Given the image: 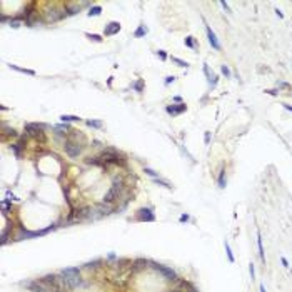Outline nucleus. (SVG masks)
<instances>
[{
	"mask_svg": "<svg viewBox=\"0 0 292 292\" xmlns=\"http://www.w3.org/2000/svg\"><path fill=\"white\" fill-rule=\"evenodd\" d=\"M220 72H222V74L225 75V77H230V70H229V67H227V65H222V67H220Z\"/></svg>",
	"mask_w": 292,
	"mask_h": 292,
	"instance_id": "c756f323",
	"label": "nucleus"
},
{
	"mask_svg": "<svg viewBox=\"0 0 292 292\" xmlns=\"http://www.w3.org/2000/svg\"><path fill=\"white\" fill-rule=\"evenodd\" d=\"M174 80H175V77H174V75H169L167 79H165V85H169L170 82H174Z\"/></svg>",
	"mask_w": 292,
	"mask_h": 292,
	"instance_id": "473e14b6",
	"label": "nucleus"
},
{
	"mask_svg": "<svg viewBox=\"0 0 292 292\" xmlns=\"http://www.w3.org/2000/svg\"><path fill=\"white\" fill-rule=\"evenodd\" d=\"M65 15L64 10H58V8H52V10L47 12V22H57L60 20L62 17Z\"/></svg>",
	"mask_w": 292,
	"mask_h": 292,
	"instance_id": "0eeeda50",
	"label": "nucleus"
},
{
	"mask_svg": "<svg viewBox=\"0 0 292 292\" xmlns=\"http://www.w3.org/2000/svg\"><path fill=\"white\" fill-rule=\"evenodd\" d=\"M134 89L137 90V92H142V89H144V84H142V80H139L137 84L134 85Z\"/></svg>",
	"mask_w": 292,
	"mask_h": 292,
	"instance_id": "7c9ffc66",
	"label": "nucleus"
},
{
	"mask_svg": "<svg viewBox=\"0 0 292 292\" xmlns=\"http://www.w3.org/2000/svg\"><path fill=\"white\" fill-rule=\"evenodd\" d=\"M189 219H191V217H189V215H186V214H184V215H181V222H187Z\"/></svg>",
	"mask_w": 292,
	"mask_h": 292,
	"instance_id": "e433bc0d",
	"label": "nucleus"
},
{
	"mask_svg": "<svg viewBox=\"0 0 292 292\" xmlns=\"http://www.w3.org/2000/svg\"><path fill=\"white\" fill-rule=\"evenodd\" d=\"M85 37L90 38V40H94V42H102V37L97 35V33H85Z\"/></svg>",
	"mask_w": 292,
	"mask_h": 292,
	"instance_id": "b1692460",
	"label": "nucleus"
},
{
	"mask_svg": "<svg viewBox=\"0 0 292 292\" xmlns=\"http://www.w3.org/2000/svg\"><path fill=\"white\" fill-rule=\"evenodd\" d=\"M157 55L162 58V60H165V58H167V53H165L164 50H157Z\"/></svg>",
	"mask_w": 292,
	"mask_h": 292,
	"instance_id": "2f4dec72",
	"label": "nucleus"
},
{
	"mask_svg": "<svg viewBox=\"0 0 292 292\" xmlns=\"http://www.w3.org/2000/svg\"><path fill=\"white\" fill-rule=\"evenodd\" d=\"M97 264H100V260H94V262H89V264H87V267H95Z\"/></svg>",
	"mask_w": 292,
	"mask_h": 292,
	"instance_id": "f704fd0d",
	"label": "nucleus"
},
{
	"mask_svg": "<svg viewBox=\"0 0 292 292\" xmlns=\"http://www.w3.org/2000/svg\"><path fill=\"white\" fill-rule=\"evenodd\" d=\"M210 142V132H205V144Z\"/></svg>",
	"mask_w": 292,
	"mask_h": 292,
	"instance_id": "58836bf2",
	"label": "nucleus"
},
{
	"mask_svg": "<svg viewBox=\"0 0 292 292\" xmlns=\"http://www.w3.org/2000/svg\"><path fill=\"white\" fill-rule=\"evenodd\" d=\"M165 110H167V114H170V115H179V114H182V112H186V110H187V107H186V104L167 105V107H165Z\"/></svg>",
	"mask_w": 292,
	"mask_h": 292,
	"instance_id": "1a4fd4ad",
	"label": "nucleus"
},
{
	"mask_svg": "<svg viewBox=\"0 0 292 292\" xmlns=\"http://www.w3.org/2000/svg\"><path fill=\"white\" fill-rule=\"evenodd\" d=\"M147 32H149V28H147V27H145V25H140V27L137 28V30H135L134 37H137V38H139V37H144Z\"/></svg>",
	"mask_w": 292,
	"mask_h": 292,
	"instance_id": "6ab92c4d",
	"label": "nucleus"
},
{
	"mask_svg": "<svg viewBox=\"0 0 292 292\" xmlns=\"http://www.w3.org/2000/svg\"><path fill=\"white\" fill-rule=\"evenodd\" d=\"M204 74L207 75V79H209V82H210V85H212V87H215V84H217V77H214V75H210V70H209V67H207V64H204Z\"/></svg>",
	"mask_w": 292,
	"mask_h": 292,
	"instance_id": "2eb2a0df",
	"label": "nucleus"
},
{
	"mask_svg": "<svg viewBox=\"0 0 292 292\" xmlns=\"http://www.w3.org/2000/svg\"><path fill=\"white\" fill-rule=\"evenodd\" d=\"M202 20H204V18H202ZM204 25H205V32H207V37H209V43L212 45V48H215V50H220V43H219V40H217V35L214 33L212 28L207 25L205 20H204Z\"/></svg>",
	"mask_w": 292,
	"mask_h": 292,
	"instance_id": "20e7f679",
	"label": "nucleus"
},
{
	"mask_svg": "<svg viewBox=\"0 0 292 292\" xmlns=\"http://www.w3.org/2000/svg\"><path fill=\"white\" fill-rule=\"evenodd\" d=\"M282 105H284V109H287V110L292 112V105H289V104H282Z\"/></svg>",
	"mask_w": 292,
	"mask_h": 292,
	"instance_id": "ea45409f",
	"label": "nucleus"
},
{
	"mask_svg": "<svg viewBox=\"0 0 292 292\" xmlns=\"http://www.w3.org/2000/svg\"><path fill=\"white\" fill-rule=\"evenodd\" d=\"M55 130H58V134H65L64 130H69V125L67 124H62V125H57L55 127Z\"/></svg>",
	"mask_w": 292,
	"mask_h": 292,
	"instance_id": "bb28decb",
	"label": "nucleus"
},
{
	"mask_svg": "<svg viewBox=\"0 0 292 292\" xmlns=\"http://www.w3.org/2000/svg\"><path fill=\"white\" fill-rule=\"evenodd\" d=\"M25 130L33 137H43L42 134V125H37V124H27L25 125Z\"/></svg>",
	"mask_w": 292,
	"mask_h": 292,
	"instance_id": "6e6552de",
	"label": "nucleus"
},
{
	"mask_svg": "<svg viewBox=\"0 0 292 292\" xmlns=\"http://www.w3.org/2000/svg\"><path fill=\"white\" fill-rule=\"evenodd\" d=\"M94 209H95V210L100 214L102 217H104V215H109V214H112V210H114V207H112L110 204H107V202H104V204H99V205H97V207H94Z\"/></svg>",
	"mask_w": 292,
	"mask_h": 292,
	"instance_id": "9d476101",
	"label": "nucleus"
},
{
	"mask_svg": "<svg viewBox=\"0 0 292 292\" xmlns=\"http://www.w3.org/2000/svg\"><path fill=\"white\" fill-rule=\"evenodd\" d=\"M265 92H267V94H272V95H277V94H279L277 90H265Z\"/></svg>",
	"mask_w": 292,
	"mask_h": 292,
	"instance_id": "a19ab883",
	"label": "nucleus"
},
{
	"mask_svg": "<svg viewBox=\"0 0 292 292\" xmlns=\"http://www.w3.org/2000/svg\"><path fill=\"white\" fill-rule=\"evenodd\" d=\"M280 262H282V265H284V267H289V262H287V259H285V257H282V259H280Z\"/></svg>",
	"mask_w": 292,
	"mask_h": 292,
	"instance_id": "c9c22d12",
	"label": "nucleus"
},
{
	"mask_svg": "<svg viewBox=\"0 0 292 292\" xmlns=\"http://www.w3.org/2000/svg\"><path fill=\"white\" fill-rule=\"evenodd\" d=\"M257 247H259V257L262 262H265V254H264V247H262V237H260V232L257 230Z\"/></svg>",
	"mask_w": 292,
	"mask_h": 292,
	"instance_id": "ddd939ff",
	"label": "nucleus"
},
{
	"mask_svg": "<svg viewBox=\"0 0 292 292\" xmlns=\"http://www.w3.org/2000/svg\"><path fill=\"white\" fill-rule=\"evenodd\" d=\"M85 124L89 125V127H94V129H100V127H102V122H100V120H87Z\"/></svg>",
	"mask_w": 292,
	"mask_h": 292,
	"instance_id": "5701e85b",
	"label": "nucleus"
},
{
	"mask_svg": "<svg viewBox=\"0 0 292 292\" xmlns=\"http://www.w3.org/2000/svg\"><path fill=\"white\" fill-rule=\"evenodd\" d=\"M217 182H219V187H220V189L225 187V170H224V169H220V174H219Z\"/></svg>",
	"mask_w": 292,
	"mask_h": 292,
	"instance_id": "a211bd4d",
	"label": "nucleus"
},
{
	"mask_svg": "<svg viewBox=\"0 0 292 292\" xmlns=\"http://www.w3.org/2000/svg\"><path fill=\"white\" fill-rule=\"evenodd\" d=\"M220 5H222L224 8H225V10H227L229 13H230V8H229V5H227V2H224V0H222V2H220Z\"/></svg>",
	"mask_w": 292,
	"mask_h": 292,
	"instance_id": "72a5a7b5",
	"label": "nucleus"
},
{
	"mask_svg": "<svg viewBox=\"0 0 292 292\" xmlns=\"http://www.w3.org/2000/svg\"><path fill=\"white\" fill-rule=\"evenodd\" d=\"M102 162H112V164H120V165H125V159L120 155L119 152H117L115 149H107L104 154L100 155Z\"/></svg>",
	"mask_w": 292,
	"mask_h": 292,
	"instance_id": "f257e3e1",
	"label": "nucleus"
},
{
	"mask_svg": "<svg viewBox=\"0 0 292 292\" xmlns=\"http://www.w3.org/2000/svg\"><path fill=\"white\" fill-rule=\"evenodd\" d=\"M225 252H227V257H229V260H230V262H235V257H234L232 250H230V245H229V242H227V240H225Z\"/></svg>",
	"mask_w": 292,
	"mask_h": 292,
	"instance_id": "4be33fe9",
	"label": "nucleus"
},
{
	"mask_svg": "<svg viewBox=\"0 0 292 292\" xmlns=\"http://www.w3.org/2000/svg\"><path fill=\"white\" fill-rule=\"evenodd\" d=\"M100 13H102V7L95 5V7H92L90 10H89V17H92V15H100Z\"/></svg>",
	"mask_w": 292,
	"mask_h": 292,
	"instance_id": "412c9836",
	"label": "nucleus"
},
{
	"mask_svg": "<svg viewBox=\"0 0 292 292\" xmlns=\"http://www.w3.org/2000/svg\"><path fill=\"white\" fill-rule=\"evenodd\" d=\"M65 152L70 159H75L79 157L80 152H82V147L79 144H74V142H65Z\"/></svg>",
	"mask_w": 292,
	"mask_h": 292,
	"instance_id": "7ed1b4c3",
	"label": "nucleus"
},
{
	"mask_svg": "<svg viewBox=\"0 0 292 292\" xmlns=\"http://www.w3.org/2000/svg\"><path fill=\"white\" fill-rule=\"evenodd\" d=\"M137 220H147V222H154L155 220V215L150 209H140L137 212Z\"/></svg>",
	"mask_w": 292,
	"mask_h": 292,
	"instance_id": "423d86ee",
	"label": "nucleus"
},
{
	"mask_svg": "<svg viewBox=\"0 0 292 292\" xmlns=\"http://www.w3.org/2000/svg\"><path fill=\"white\" fill-rule=\"evenodd\" d=\"M60 120L62 122H77V120H80V117H77V115H60Z\"/></svg>",
	"mask_w": 292,
	"mask_h": 292,
	"instance_id": "f3484780",
	"label": "nucleus"
},
{
	"mask_svg": "<svg viewBox=\"0 0 292 292\" xmlns=\"http://www.w3.org/2000/svg\"><path fill=\"white\" fill-rule=\"evenodd\" d=\"M60 274L62 275H80V269L79 267H69V269H62Z\"/></svg>",
	"mask_w": 292,
	"mask_h": 292,
	"instance_id": "4468645a",
	"label": "nucleus"
},
{
	"mask_svg": "<svg viewBox=\"0 0 292 292\" xmlns=\"http://www.w3.org/2000/svg\"><path fill=\"white\" fill-rule=\"evenodd\" d=\"M154 267H155V270L157 272H160L165 279H169V280H175L177 279V275H175V272L172 270V269H169V267H165V265H160V264H154Z\"/></svg>",
	"mask_w": 292,
	"mask_h": 292,
	"instance_id": "39448f33",
	"label": "nucleus"
},
{
	"mask_svg": "<svg viewBox=\"0 0 292 292\" xmlns=\"http://www.w3.org/2000/svg\"><path fill=\"white\" fill-rule=\"evenodd\" d=\"M134 265L137 267V269H140V267H145V265H147V260H144V259H137V260L134 262Z\"/></svg>",
	"mask_w": 292,
	"mask_h": 292,
	"instance_id": "a878e982",
	"label": "nucleus"
},
{
	"mask_svg": "<svg viewBox=\"0 0 292 292\" xmlns=\"http://www.w3.org/2000/svg\"><path fill=\"white\" fill-rule=\"evenodd\" d=\"M249 274H250V277H252V280H254V279H255V265L252 264V262L249 264Z\"/></svg>",
	"mask_w": 292,
	"mask_h": 292,
	"instance_id": "c85d7f7f",
	"label": "nucleus"
},
{
	"mask_svg": "<svg viewBox=\"0 0 292 292\" xmlns=\"http://www.w3.org/2000/svg\"><path fill=\"white\" fill-rule=\"evenodd\" d=\"M119 30H120V23L119 22H110L109 25H105L104 35H115Z\"/></svg>",
	"mask_w": 292,
	"mask_h": 292,
	"instance_id": "9b49d317",
	"label": "nucleus"
},
{
	"mask_svg": "<svg viewBox=\"0 0 292 292\" xmlns=\"http://www.w3.org/2000/svg\"><path fill=\"white\" fill-rule=\"evenodd\" d=\"M145 174L152 175L154 179H159V172H155V170H152V169H149V167H145Z\"/></svg>",
	"mask_w": 292,
	"mask_h": 292,
	"instance_id": "cd10ccee",
	"label": "nucleus"
},
{
	"mask_svg": "<svg viewBox=\"0 0 292 292\" xmlns=\"http://www.w3.org/2000/svg\"><path fill=\"white\" fill-rule=\"evenodd\" d=\"M186 45H187L189 48H194V50H195V48H197L195 38H194V37H187V38H186Z\"/></svg>",
	"mask_w": 292,
	"mask_h": 292,
	"instance_id": "aec40b11",
	"label": "nucleus"
},
{
	"mask_svg": "<svg viewBox=\"0 0 292 292\" xmlns=\"http://www.w3.org/2000/svg\"><path fill=\"white\" fill-rule=\"evenodd\" d=\"M8 67H10V69H13V70H17V72H22V74H27V75H35V70H30V69H22V67H17V65H13V64H10Z\"/></svg>",
	"mask_w": 292,
	"mask_h": 292,
	"instance_id": "dca6fc26",
	"label": "nucleus"
},
{
	"mask_svg": "<svg viewBox=\"0 0 292 292\" xmlns=\"http://www.w3.org/2000/svg\"><path fill=\"white\" fill-rule=\"evenodd\" d=\"M120 191H122V181H120V179H115V181L112 182L110 191L105 194L104 202H107V204H112V202L115 200V199H119V195H120Z\"/></svg>",
	"mask_w": 292,
	"mask_h": 292,
	"instance_id": "f03ea898",
	"label": "nucleus"
},
{
	"mask_svg": "<svg viewBox=\"0 0 292 292\" xmlns=\"http://www.w3.org/2000/svg\"><path fill=\"white\" fill-rule=\"evenodd\" d=\"M260 292H267V290H265V287H264V284H260Z\"/></svg>",
	"mask_w": 292,
	"mask_h": 292,
	"instance_id": "79ce46f5",
	"label": "nucleus"
},
{
	"mask_svg": "<svg viewBox=\"0 0 292 292\" xmlns=\"http://www.w3.org/2000/svg\"><path fill=\"white\" fill-rule=\"evenodd\" d=\"M275 15L279 17V18H282V17H284V13H282V12L279 10V8H275Z\"/></svg>",
	"mask_w": 292,
	"mask_h": 292,
	"instance_id": "4c0bfd02",
	"label": "nucleus"
},
{
	"mask_svg": "<svg viewBox=\"0 0 292 292\" xmlns=\"http://www.w3.org/2000/svg\"><path fill=\"white\" fill-rule=\"evenodd\" d=\"M65 12L67 15H74V13L80 12V5L79 3H65Z\"/></svg>",
	"mask_w": 292,
	"mask_h": 292,
	"instance_id": "f8f14e48",
	"label": "nucleus"
},
{
	"mask_svg": "<svg viewBox=\"0 0 292 292\" xmlns=\"http://www.w3.org/2000/svg\"><path fill=\"white\" fill-rule=\"evenodd\" d=\"M172 62H175V64H177L179 67H189V64H187V62L181 60V58H179V57H172Z\"/></svg>",
	"mask_w": 292,
	"mask_h": 292,
	"instance_id": "393cba45",
	"label": "nucleus"
}]
</instances>
